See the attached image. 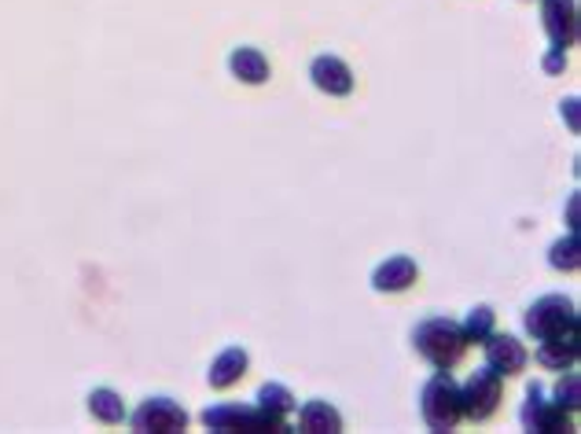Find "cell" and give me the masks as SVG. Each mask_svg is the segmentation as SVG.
<instances>
[{
  "label": "cell",
  "mask_w": 581,
  "mask_h": 434,
  "mask_svg": "<svg viewBox=\"0 0 581 434\" xmlns=\"http://www.w3.org/2000/svg\"><path fill=\"white\" fill-rule=\"evenodd\" d=\"M416 354L431 364L434 372H453L468 354V339H463V327L449 317H431V321L416 324L412 332Z\"/></svg>",
  "instance_id": "obj_1"
},
{
  "label": "cell",
  "mask_w": 581,
  "mask_h": 434,
  "mask_svg": "<svg viewBox=\"0 0 581 434\" xmlns=\"http://www.w3.org/2000/svg\"><path fill=\"white\" fill-rule=\"evenodd\" d=\"M423 423L431 431H457L463 420V405H460V387L449 372H434L423 387Z\"/></svg>",
  "instance_id": "obj_2"
},
{
  "label": "cell",
  "mask_w": 581,
  "mask_h": 434,
  "mask_svg": "<svg viewBox=\"0 0 581 434\" xmlns=\"http://www.w3.org/2000/svg\"><path fill=\"white\" fill-rule=\"evenodd\" d=\"M574 327H578V306L564 295H545L527 310V332L534 335V343L574 332Z\"/></svg>",
  "instance_id": "obj_3"
},
{
  "label": "cell",
  "mask_w": 581,
  "mask_h": 434,
  "mask_svg": "<svg viewBox=\"0 0 581 434\" xmlns=\"http://www.w3.org/2000/svg\"><path fill=\"white\" fill-rule=\"evenodd\" d=\"M202 423L210 431H287L284 417H273L261 405H214V409L202 412Z\"/></svg>",
  "instance_id": "obj_4"
},
{
  "label": "cell",
  "mask_w": 581,
  "mask_h": 434,
  "mask_svg": "<svg viewBox=\"0 0 581 434\" xmlns=\"http://www.w3.org/2000/svg\"><path fill=\"white\" fill-rule=\"evenodd\" d=\"M500 398H505V383L493 369H479L471 372V380L460 387V405H463V420L471 423H486L493 412L500 409Z\"/></svg>",
  "instance_id": "obj_5"
},
{
  "label": "cell",
  "mask_w": 581,
  "mask_h": 434,
  "mask_svg": "<svg viewBox=\"0 0 581 434\" xmlns=\"http://www.w3.org/2000/svg\"><path fill=\"white\" fill-rule=\"evenodd\" d=\"M129 423L133 431H144V434H177V431H188V412L170 398H148L129 417Z\"/></svg>",
  "instance_id": "obj_6"
},
{
  "label": "cell",
  "mask_w": 581,
  "mask_h": 434,
  "mask_svg": "<svg viewBox=\"0 0 581 434\" xmlns=\"http://www.w3.org/2000/svg\"><path fill=\"white\" fill-rule=\"evenodd\" d=\"M522 427L527 431H570L574 423H570V412L559 409L556 401H548V394L541 383H534V387L527 390V405H522Z\"/></svg>",
  "instance_id": "obj_7"
},
{
  "label": "cell",
  "mask_w": 581,
  "mask_h": 434,
  "mask_svg": "<svg viewBox=\"0 0 581 434\" xmlns=\"http://www.w3.org/2000/svg\"><path fill=\"white\" fill-rule=\"evenodd\" d=\"M541 18H545V34L552 48H574L578 45V0H545L541 4Z\"/></svg>",
  "instance_id": "obj_8"
},
{
  "label": "cell",
  "mask_w": 581,
  "mask_h": 434,
  "mask_svg": "<svg viewBox=\"0 0 581 434\" xmlns=\"http://www.w3.org/2000/svg\"><path fill=\"white\" fill-rule=\"evenodd\" d=\"M482 346H486V369L497 372L500 380H505V375L527 372L530 354H527V346L516 339V335H497V332H493Z\"/></svg>",
  "instance_id": "obj_9"
},
{
  "label": "cell",
  "mask_w": 581,
  "mask_h": 434,
  "mask_svg": "<svg viewBox=\"0 0 581 434\" xmlns=\"http://www.w3.org/2000/svg\"><path fill=\"white\" fill-rule=\"evenodd\" d=\"M309 78L324 96H350L354 92V71L338 55H317L309 66Z\"/></svg>",
  "instance_id": "obj_10"
},
{
  "label": "cell",
  "mask_w": 581,
  "mask_h": 434,
  "mask_svg": "<svg viewBox=\"0 0 581 434\" xmlns=\"http://www.w3.org/2000/svg\"><path fill=\"white\" fill-rule=\"evenodd\" d=\"M416 280H420V265H416L409 255H394L375 269L372 287L375 292H386V295H398V292H409Z\"/></svg>",
  "instance_id": "obj_11"
},
{
  "label": "cell",
  "mask_w": 581,
  "mask_h": 434,
  "mask_svg": "<svg viewBox=\"0 0 581 434\" xmlns=\"http://www.w3.org/2000/svg\"><path fill=\"white\" fill-rule=\"evenodd\" d=\"M578 354H581L578 327H574V332H564V335H552V339H541V346H537V361L545 364V369H552V372L574 369Z\"/></svg>",
  "instance_id": "obj_12"
},
{
  "label": "cell",
  "mask_w": 581,
  "mask_h": 434,
  "mask_svg": "<svg viewBox=\"0 0 581 434\" xmlns=\"http://www.w3.org/2000/svg\"><path fill=\"white\" fill-rule=\"evenodd\" d=\"M247 369H250V357H247V350H239V346H232V350L218 354V361L210 364L207 380H210V387H214V390H228V387H236V383L244 380Z\"/></svg>",
  "instance_id": "obj_13"
},
{
  "label": "cell",
  "mask_w": 581,
  "mask_h": 434,
  "mask_svg": "<svg viewBox=\"0 0 581 434\" xmlns=\"http://www.w3.org/2000/svg\"><path fill=\"white\" fill-rule=\"evenodd\" d=\"M298 427L306 434H338L343 431V417H338L335 405L327 401H306L302 409H298Z\"/></svg>",
  "instance_id": "obj_14"
},
{
  "label": "cell",
  "mask_w": 581,
  "mask_h": 434,
  "mask_svg": "<svg viewBox=\"0 0 581 434\" xmlns=\"http://www.w3.org/2000/svg\"><path fill=\"white\" fill-rule=\"evenodd\" d=\"M232 74H236L244 85H261L269 82V60L258 52V48H236L232 52Z\"/></svg>",
  "instance_id": "obj_15"
},
{
  "label": "cell",
  "mask_w": 581,
  "mask_h": 434,
  "mask_svg": "<svg viewBox=\"0 0 581 434\" xmlns=\"http://www.w3.org/2000/svg\"><path fill=\"white\" fill-rule=\"evenodd\" d=\"M258 405H261V409L273 412V417H284V420L298 409L295 394H290L284 383H265V387L258 390Z\"/></svg>",
  "instance_id": "obj_16"
},
{
  "label": "cell",
  "mask_w": 581,
  "mask_h": 434,
  "mask_svg": "<svg viewBox=\"0 0 581 434\" xmlns=\"http://www.w3.org/2000/svg\"><path fill=\"white\" fill-rule=\"evenodd\" d=\"M493 324H497V313L490 310V306H474V310L468 313V321H463V339H468V346H482L493 335Z\"/></svg>",
  "instance_id": "obj_17"
},
{
  "label": "cell",
  "mask_w": 581,
  "mask_h": 434,
  "mask_svg": "<svg viewBox=\"0 0 581 434\" xmlns=\"http://www.w3.org/2000/svg\"><path fill=\"white\" fill-rule=\"evenodd\" d=\"M89 412L100 423H122L125 420V405L114 390H92L89 394Z\"/></svg>",
  "instance_id": "obj_18"
},
{
  "label": "cell",
  "mask_w": 581,
  "mask_h": 434,
  "mask_svg": "<svg viewBox=\"0 0 581 434\" xmlns=\"http://www.w3.org/2000/svg\"><path fill=\"white\" fill-rule=\"evenodd\" d=\"M548 262H552V269H564V273H574V269L581 265V255H578V236L570 233L567 239H559V244L552 247Z\"/></svg>",
  "instance_id": "obj_19"
},
{
  "label": "cell",
  "mask_w": 581,
  "mask_h": 434,
  "mask_svg": "<svg viewBox=\"0 0 581 434\" xmlns=\"http://www.w3.org/2000/svg\"><path fill=\"white\" fill-rule=\"evenodd\" d=\"M556 405L559 409H567L570 417L578 412V405H581V394H578V375L574 372H564V380H559V387H556Z\"/></svg>",
  "instance_id": "obj_20"
},
{
  "label": "cell",
  "mask_w": 581,
  "mask_h": 434,
  "mask_svg": "<svg viewBox=\"0 0 581 434\" xmlns=\"http://www.w3.org/2000/svg\"><path fill=\"white\" fill-rule=\"evenodd\" d=\"M564 66H567V52H564V48H552V52L545 55V71L548 74H559Z\"/></svg>",
  "instance_id": "obj_21"
}]
</instances>
